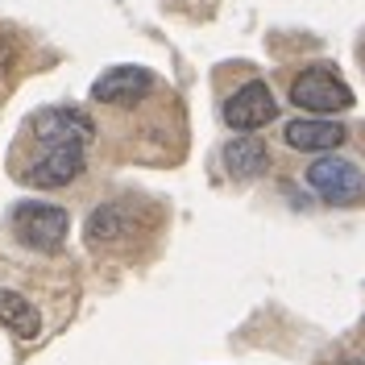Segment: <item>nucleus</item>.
<instances>
[{"label": "nucleus", "mask_w": 365, "mask_h": 365, "mask_svg": "<svg viewBox=\"0 0 365 365\" xmlns=\"http://www.w3.org/2000/svg\"><path fill=\"white\" fill-rule=\"evenodd\" d=\"M25 145H34V141H25ZM83 166H88L83 145H34L29 158H17V179L38 191H58L79 179Z\"/></svg>", "instance_id": "1"}, {"label": "nucleus", "mask_w": 365, "mask_h": 365, "mask_svg": "<svg viewBox=\"0 0 365 365\" xmlns=\"http://www.w3.org/2000/svg\"><path fill=\"white\" fill-rule=\"evenodd\" d=\"M291 104L303 108L307 116H332L353 108V88L341 79V71L332 63H316L291 79Z\"/></svg>", "instance_id": "2"}, {"label": "nucleus", "mask_w": 365, "mask_h": 365, "mask_svg": "<svg viewBox=\"0 0 365 365\" xmlns=\"http://www.w3.org/2000/svg\"><path fill=\"white\" fill-rule=\"evenodd\" d=\"M13 225V237L21 241L25 250H38V253H58L67 245V232H71V216L67 207L58 204H42V200H21L9 216Z\"/></svg>", "instance_id": "3"}, {"label": "nucleus", "mask_w": 365, "mask_h": 365, "mask_svg": "<svg viewBox=\"0 0 365 365\" xmlns=\"http://www.w3.org/2000/svg\"><path fill=\"white\" fill-rule=\"evenodd\" d=\"M303 182L332 207H361L365 204V170L341 154H324L303 170Z\"/></svg>", "instance_id": "4"}, {"label": "nucleus", "mask_w": 365, "mask_h": 365, "mask_svg": "<svg viewBox=\"0 0 365 365\" xmlns=\"http://www.w3.org/2000/svg\"><path fill=\"white\" fill-rule=\"evenodd\" d=\"M21 141H34V145H83L88 150L96 141V120L83 108H71V104L42 108V113L29 116Z\"/></svg>", "instance_id": "5"}, {"label": "nucleus", "mask_w": 365, "mask_h": 365, "mask_svg": "<svg viewBox=\"0 0 365 365\" xmlns=\"http://www.w3.org/2000/svg\"><path fill=\"white\" fill-rule=\"evenodd\" d=\"M274 116H278V100H274L270 83L250 79L225 100V125L232 133H253V129H266Z\"/></svg>", "instance_id": "6"}, {"label": "nucleus", "mask_w": 365, "mask_h": 365, "mask_svg": "<svg viewBox=\"0 0 365 365\" xmlns=\"http://www.w3.org/2000/svg\"><path fill=\"white\" fill-rule=\"evenodd\" d=\"M154 91V75L145 67H113L91 83V100L104 108H133Z\"/></svg>", "instance_id": "7"}, {"label": "nucleus", "mask_w": 365, "mask_h": 365, "mask_svg": "<svg viewBox=\"0 0 365 365\" xmlns=\"http://www.w3.org/2000/svg\"><path fill=\"white\" fill-rule=\"evenodd\" d=\"M349 129H344L341 120H332V116H295V120H287L282 125V141L299 150V154H332V150H341Z\"/></svg>", "instance_id": "8"}, {"label": "nucleus", "mask_w": 365, "mask_h": 365, "mask_svg": "<svg viewBox=\"0 0 365 365\" xmlns=\"http://www.w3.org/2000/svg\"><path fill=\"white\" fill-rule=\"evenodd\" d=\"M133 232H137L133 204H100L88 216V228H83V237H88L91 250H113V245H125V241H133Z\"/></svg>", "instance_id": "9"}, {"label": "nucleus", "mask_w": 365, "mask_h": 365, "mask_svg": "<svg viewBox=\"0 0 365 365\" xmlns=\"http://www.w3.org/2000/svg\"><path fill=\"white\" fill-rule=\"evenodd\" d=\"M220 158H225V170L232 175V179H257V175L270 170V150H266L262 137H253V133L232 137Z\"/></svg>", "instance_id": "10"}, {"label": "nucleus", "mask_w": 365, "mask_h": 365, "mask_svg": "<svg viewBox=\"0 0 365 365\" xmlns=\"http://www.w3.org/2000/svg\"><path fill=\"white\" fill-rule=\"evenodd\" d=\"M0 324H4L9 332H17L21 341H34V336L42 332L38 307H34L25 295H17V291H0Z\"/></svg>", "instance_id": "11"}, {"label": "nucleus", "mask_w": 365, "mask_h": 365, "mask_svg": "<svg viewBox=\"0 0 365 365\" xmlns=\"http://www.w3.org/2000/svg\"><path fill=\"white\" fill-rule=\"evenodd\" d=\"M336 365H365V357H341Z\"/></svg>", "instance_id": "12"}]
</instances>
